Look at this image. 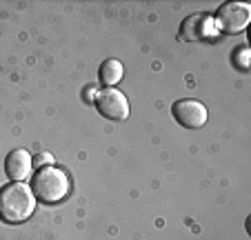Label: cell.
<instances>
[{"label":"cell","instance_id":"cell-5","mask_svg":"<svg viewBox=\"0 0 251 240\" xmlns=\"http://www.w3.org/2000/svg\"><path fill=\"white\" fill-rule=\"evenodd\" d=\"M171 113H174L176 123L182 125L187 129H200L204 123H207V107L198 100H178L171 107Z\"/></svg>","mask_w":251,"mask_h":240},{"label":"cell","instance_id":"cell-2","mask_svg":"<svg viewBox=\"0 0 251 240\" xmlns=\"http://www.w3.org/2000/svg\"><path fill=\"white\" fill-rule=\"evenodd\" d=\"M31 193L43 205H56L65 200L69 193V178L62 169L53 165L38 167V171L31 178Z\"/></svg>","mask_w":251,"mask_h":240},{"label":"cell","instance_id":"cell-10","mask_svg":"<svg viewBox=\"0 0 251 240\" xmlns=\"http://www.w3.org/2000/svg\"><path fill=\"white\" fill-rule=\"evenodd\" d=\"M51 154H38L36 156V158H33V162H36V165L38 167H47V165H51Z\"/></svg>","mask_w":251,"mask_h":240},{"label":"cell","instance_id":"cell-7","mask_svg":"<svg viewBox=\"0 0 251 240\" xmlns=\"http://www.w3.org/2000/svg\"><path fill=\"white\" fill-rule=\"evenodd\" d=\"M31 169V156L25 149H14L5 160V171L14 183H23Z\"/></svg>","mask_w":251,"mask_h":240},{"label":"cell","instance_id":"cell-1","mask_svg":"<svg viewBox=\"0 0 251 240\" xmlns=\"http://www.w3.org/2000/svg\"><path fill=\"white\" fill-rule=\"evenodd\" d=\"M36 209V198L31 187L23 183H9L0 187V220L18 225L25 222Z\"/></svg>","mask_w":251,"mask_h":240},{"label":"cell","instance_id":"cell-3","mask_svg":"<svg viewBox=\"0 0 251 240\" xmlns=\"http://www.w3.org/2000/svg\"><path fill=\"white\" fill-rule=\"evenodd\" d=\"M251 20V7L245 2H225L216 14L220 31L225 33H240Z\"/></svg>","mask_w":251,"mask_h":240},{"label":"cell","instance_id":"cell-8","mask_svg":"<svg viewBox=\"0 0 251 240\" xmlns=\"http://www.w3.org/2000/svg\"><path fill=\"white\" fill-rule=\"evenodd\" d=\"M123 74H125L123 62L116 60V58H109V60H104L102 65H100L98 80L102 82V85H107V87H114V85H118L120 80H123Z\"/></svg>","mask_w":251,"mask_h":240},{"label":"cell","instance_id":"cell-6","mask_svg":"<svg viewBox=\"0 0 251 240\" xmlns=\"http://www.w3.org/2000/svg\"><path fill=\"white\" fill-rule=\"evenodd\" d=\"M213 31H216L213 18L207 14H194V16H189V18H185V23L180 25V38L187 40V43L207 40Z\"/></svg>","mask_w":251,"mask_h":240},{"label":"cell","instance_id":"cell-4","mask_svg":"<svg viewBox=\"0 0 251 240\" xmlns=\"http://www.w3.org/2000/svg\"><path fill=\"white\" fill-rule=\"evenodd\" d=\"M94 100H96L98 113L104 118H109V120H125V118L129 116L127 98H125L123 91L114 89V87H107L104 91H100Z\"/></svg>","mask_w":251,"mask_h":240},{"label":"cell","instance_id":"cell-9","mask_svg":"<svg viewBox=\"0 0 251 240\" xmlns=\"http://www.w3.org/2000/svg\"><path fill=\"white\" fill-rule=\"evenodd\" d=\"M247 56H249V49H247V47H240L236 53H233V58L238 60V67H240V69H247V67H249V60H247Z\"/></svg>","mask_w":251,"mask_h":240}]
</instances>
